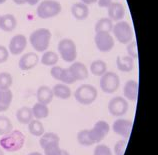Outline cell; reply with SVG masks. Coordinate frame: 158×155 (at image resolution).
I'll return each instance as SVG.
<instances>
[{
	"label": "cell",
	"mask_w": 158,
	"mask_h": 155,
	"mask_svg": "<svg viewBox=\"0 0 158 155\" xmlns=\"http://www.w3.org/2000/svg\"><path fill=\"white\" fill-rule=\"evenodd\" d=\"M28 130L30 134L34 135L36 137H40L43 135L44 131V126L42 122L38 119H32L30 122L28 123Z\"/></svg>",
	"instance_id": "cell-27"
},
{
	"label": "cell",
	"mask_w": 158,
	"mask_h": 155,
	"mask_svg": "<svg viewBox=\"0 0 158 155\" xmlns=\"http://www.w3.org/2000/svg\"><path fill=\"white\" fill-rule=\"evenodd\" d=\"M93 155H113L111 149L105 144H98L94 149Z\"/></svg>",
	"instance_id": "cell-36"
},
{
	"label": "cell",
	"mask_w": 158,
	"mask_h": 155,
	"mask_svg": "<svg viewBox=\"0 0 158 155\" xmlns=\"http://www.w3.org/2000/svg\"><path fill=\"white\" fill-rule=\"evenodd\" d=\"M7 1V0H0V4H3V3H5Z\"/></svg>",
	"instance_id": "cell-45"
},
{
	"label": "cell",
	"mask_w": 158,
	"mask_h": 155,
	"mask_svg": "<svg viewBox=\"0 0 158 155\" xmlns=\"http://www.w3.org/2000/svg\"><path fill=\"white\" fill-rule=\"evenodd\" d=\"M58 53L65 62L72 63L76 60L77 57V48L75 42L70 38H63L58 43Z\"/></svg>",
	"instance_id": "cell-5"
},
{
	"label": "cell",
	"mask_w": 158,
	"mask_h": 155,
	"mask_svg": "<svg viewBox=\"0 0 158 155\" xmlns=\"http://www.w3.org/2000/svg\"><path fill=\"white\" fill-rule=\"evenodd\" d=\"M17 26V20L13 14H4L1 16L0 29L5 32H11Z\"/></svg>",
	"instance_id": "cell-20"
},
{
	"label": "cell",
	"mask_w": 158,
	"mask_h": 155,
	"mask_svg": "<svg viewBox=\"0 0 158 155\" xmlns=\"http://www.w3.org/2000/svg\"><path fill=\"white\" fill-rule=\"evenodd\" d=\"M58 59V54L54 51H44L42 57H41V64L45 66H54L57 64Z\"/></svg>",
	"instance_id": "cell-29"
},
{
	"label": "cell",
	"mask_w": 158,
	"mask_h": 155,
	"mask_svg": "<svg viewBox=\"0 0 158 155\" xmlns=\"http://www.w3.org/2000/svg\"><path fill=\"white\" fill-rule=\"evenodd\" d=\"M36 97H37V101L39 103L48 105V104H50L52 102L53 97H54L52 88H50V87H48L46 85L40 86L39 88L37 89Z\"/></svg>",
	"instance_id": "cell-17"
},
{
	"label": "cell",
	"mask_w": 158,
	"mask_h": 155,
	"mask_svg": "<svg viewBox=\"0 0 158 155\" xmlns=\"http://www.w3.org/2000/svg\"><path fill=\"white\" fill-rule=\"evenodd\" d=\"M62 10L60 2L56 0H43L37 6V15L41 19H49L59 15Z\"/></svg>",
	"instance_id": "cell-3"
},
{
	"label": "cell",
	"mask_w": 158,
	"mask_h": 155,
	"mask_svg": "<svg viewBox=\"0 0 158 155\" xmlns=\"http://www.w3.org/2000/svg\"><path fill=\"white\" fill-rule=\"evenodd\" d=\"M62 70H63V68L60 66H57V65H54L52 66V68L50 70V74L51 76L56 79V80L59 81L60 80V76H61V73H62Z\"/></svg>",
	"instance_id": "cell-37"
},
{
	"label": "cell",
	"mask_w": 158,
	"mask_h": 155,
	"mask_svg": "<svg viewBox=\"0 0 158 155\" xmlns=\"http://www.w3.org/2000/svg\"><path fill=\"white\" fill-rule=\"evenodd\" d=\"M112 28H113V21L110 20L109 18L103 17V18H100L96 22V24H95V26H94V30H95V33H97V32L110 33L112 31Z\"/></svg>",
	"instance_id": "cell-26"
},
{
	"label": "cell",
	"mask_w": 158,
	"mask_h": 155,
	"mask_svg": "<svg viewBox=\"0 0 158 155\" xmlns=\"http://www.w3.org/2000/svg\"><path fill=\"white\" fill-rule=\"evenodd\" d=\"M126 51L128 56L132 57L133 59L135 58H138V51H137V42L134 40H132L131 42H129L128 44H126Z\"/></svg>",
	"instance_id": "cell-34"
},
{
	"label": "cell",
	"mask_w": 158,
	"mask_h": 155,
	"mask_svg": "<svg viewBox=\"0 0 158 155\" xmlns=\"http://www.w3.org/2000/svg\"><path fill=\"white\" fill-rule=\"evenodd\" d=\"M71 14L77 20H85L89 16V8L82 2L74 3L71 7Z\"/></svg>",
	"instance_id": "cell-18"
},
{
	"label": "cell",
	"mask_w": 158,
	"mask_h": 155,
	"mask_svg": "<svg viewBox=\"0 0 158 155\" xmlns=\"http://www.w3.org/2000/svg\"><path fill=\"white\" fill-rule=\"evenodd\" d=\"M27 46V38L23 34H17L14 35L11 38L9 42V48L8 51L12 55H19L23 53Z\"/></svg>",
	"instance_id": "cell-12"
},
{
	"label": "cell",
	"mask_w": 158,
	"mask_h": 155,
	"mask_svg": "<svg viewBox=\"0 0 158 155\" xmlns=\"http://www.w3.org/2000/svg\"><path fill=\"white\" fill-rule=\"evenodd\" d=\"M27 3L29 4V5L34 6V5H36V4L39 3V0H27Z\"/></svg>",
	"instance_id": "cell-42"
},
{
	"label": "cell",
	"mask_w": 158,
	"mask_h": 155,
	"mask_svg": "<svg viewBox=\"0 0 158 155\" xmlns=\"http://www.w3.org/2000/svg\"><path fill=\"white\" fill-rule=\"evenodd\" d=\"M110 131V126L106 121L99 120L94 124V126L89 130V136L93 143H99L105 139Z\"/></svg>",
	"instance_id": "cell-9"
},
{
	"label": "cell",
	"mask_w": 158,
	"mask_h": 155,
	"mask_svg": "<svg viewBox=\"0 0 158 155\" xmlns=\"http://www.w3.org/2000/svg\"><path fill=\"white\" fill-rule=\"evenodd\" d=\"M16 118L21 124H28L33 119L32 110L30 107L23 106L16 111Z\"/></svg>",
	"instance_id": "cell-24"
},
{
	"label": "cell",
	"mask_w": 158,
	"mask_h": 155,
	"mask_svg": "<svg viewBox=\"0 0 158 155\" xmlns=\"http://www.w3.org/2000/svg\"><path fill=\"white\" fill-rule=\"evenodd\" d=\"M0 155H4V150L0 147Z\"/></svg>",
	"instance_id": "cell-44"
},
{
	"label": "cell",
	"mask_w": 158,
	"mask_h": 155,
	"mask_svg": "<svg viewBox=\"0 0 158 155\" xmlns=\"http://www.w3.org/2000/svg\"><path fill=\"white\" fill-rule=\"evenodd\" d=\"M80 2L82 3H84L85 5H90V4H94V3H96L97 2V0H80Z\"/></svg>",
	"instance_id": "cell-40"
},
{
	"label": "cell",
	"mask_w": 158,
	"mask_h": 155,
	"mask_svg": "<svg viewBox=\"0 0 158 155\" xmlns=\"http://www.w3.org/2000/svg\"><path fill=\"white\" fill-rule=\"evenodd\" d=\"M100 88L107 94H112L118 90L120 86V78L115 72L106 71L100 78Z\"/></svg>",
	"instance_id": "cell-7"
},
{
	"label": "cell",
	"mask_w": 158,
	"mask_h": 155,
	"mask_svg": "<svg viewBox=\"0 0 158 155\" xmlns=\"http://www.w3.org/2000/svg\"><path fill=\"white\" fill-rule=\"evenodd\" d=\"M44 155H70L67 150L60 148L59 141H53L43 148Z\"/></svg>",
	"instance_id": "cell-25"
},
{
	"label": "cell",
	"mask_w": 158,
	"mask_h": 155,
	"mask_svg": "<svg viewBox=\"0 0 158 155\" xmlns=\"http://www.w3.org/2000/svg\"><path fill=\"white\" fill-rule=\"evenodd\" d=\"M27 155H42L40 152H37V151H34V152H30L29 154H27Z\"/></svg>",
	"instance_id": "cell-43"
},
{
	"label": "cell",
	"mask_w": 158,
	"mask_h": 155,
	"mask_svg": "<svg viewBox=\"0 0 158 155\" xmlns=\"http://www.w3.org/2000/svg\"><path fill=\"white\" fill-rule=\"evenodd\" d=\"M94 42L97 49L101 52H110L114 48V38L110 33L97 32L95 33Z\"/></svg>",
	"instance_id": "cell-10"
},
{
	"label": "cell",
	"mask_w": 158,
	"mask_h": 155,
	"mask_svg": "<svg viewBox=\"0 0 158 155\" xmlns=\"http://www.w3.org/2000/svg\"><path fill=\"white\" fill-rule=\"evenodd\" d=\"M13 83L12 75L8 72H0V90L10 89Z\"/></svg>",
	"instance_id": "cell-32"
},
{
	"label": "cell",
	"mask_w": 158,
	"mask_h": 155,
	"mask_svg": "<svg viewBox=\"0 0 158 155\" xmlns=\"http://www.w3.org/2000/svg\"><path fill=\"white\" fill-rule=\"evenodd\" d=\"M138 91H139V85L138 82L135 80H128L123 88V94L126 100L129 101H136L138 98Z\"/></svg>",
	"instance_id": "cell-16"
},
{
	"label": "cell",
	"mask_w": 158,
	"mask_h": 155,
	"mask_svg": "<svg viewBox=\"0 0 158 155\" xmlns=\"http://www.w3.org/2000/svg\"><path fill=\"white\" fill-rule=\"evenodd\" d=\"M25 135L20 130H12L0 138V147L8 152H16L25 143Z\"/></svg>",
	"instance_id": "cell-1"
},
{
	"label": "cell",
	"mask_w": 158,
	"mask_h": 155,
	"mask_svg": "<svg viewBox=\"0 0 158 155\" xmlns=\"http://www.w3.org/2000/svg\"><path fill=\"white\" fill-rule=\"evenodd\" d=\"M111 32H113L114 37L122 44H128L133 40L132 28L130 24L127 21H124V20L116 22L113 25Z\"/></svg>",
	"instance_id": "cell-6"
},
{
	"label": "cell",
	"mask_w": 158,
	"mask_h": 155,
	"mask_svg": "<svg viewBox=\"0 0 158 155\" xmlns=\"http://www.w3.org/2000/svg\"><path fill=\"white\" fill-rule=\"evenodd\" d=\"M112 2H113V0H97L98 6L100 8H108Z\"/></svg>",
	"instance_id": "cell-39"
},
{
	"label": "cell",
	"mask_w": 158,
	"mask_h": 155,
	"mask_svg": "<svg viewBox=\"0 0 158 155\" xmlns=\"http://www.w3.org/2000/svg\"><path fill=\"white\" fill-rule=\"evenodd\" d=\"M8 57H9V51L8 49L3 45H0V64L6 62Z\"/></svg>",
	"instance_id": "cell-38"
},
{
	"label": "cell",
	"mask_w": 158,
	"mask_h": 155,
	"mask_svg": "<svg viewBox=\"0 0 158 155\" xmlns=\"http://www.w3.org/2000/svg\"><path fill=\"white\" fill-rule=\"evenodd\" d=\"M53 141H60L59 136L57 135L56 133L54 132H47V133H43L42 136H40V140H39V144L41 146V148H44L47 144L51 143Z\"/></svg>",
	"instance_id": "cell-30"
},
{
	"label": "cell",
	"mask_w": 158,
	"mask_h": 155,
	"mask_svg": "<svg viewBox=\"0 0 158 155\" xmlns=\"http://www.w3.org/2000/svg\"><path fill=\"white\" fill-rule=\"evenodd\" d=\"M97 89L91 84H82L74 92V97L82 105H90L97 99Z\"/></svg>",
	"instance_id": "cell-4"
},
{
	"label": "cell",
	"mask_w": 158,
	"mask_h": 155,
	"mask_svg": "<svg viewBox=\"0 0 158 155\" xmlns=\"http://www.w3.org/2000/svg\"><path fill=\"white\" fill-rule=\"evenodd\" d=\"M0 21H1V15H0Z\"/></svg>",
	"instance_id": "cell-46"
},
{
	"label": "cell",
	"mask_w": 158,
	"mask_h": 155,
	"mask_svg": "<svg viewBox=\"0 0 158 155\" xmlns=\"http://www.w3.org/2000/svg\"><path fill=\"white\" fill-rule=\"evenodd\" d=\"M31 110H32L33 117L38 120L47 118L49 115L48 105H45V104L39 103V102H36L34 105H33V107L31 108Z\"/></svg>",
	"instance_id": "cell-23"
},
{
	"label": "cell",
	"mask_w": 158,
	"mask_h": 155,
	"mask_svg": "<svg viewBox=\"0 0 158 155\" xmlns=\"http://www.w3.org/2000/svg\"><path fill=\"white\" fill-rule=\"evenodd\" d=\"M68 70L70 74H71L74 82L85 80L89 74L86 65L82 63V62H72V64L68 67Z\"/></svg>",
	"instance_id": "cell-13"
},
{
	"label": "cell",
	"mask_w": 158,
	"mask_h": 155,
	"mask_svg": "<svg viewBox=\"0 0 158 155\" xmlns=\"http://www.w3.org/2000/svg\"><path fill=\"white\" fill-rule=\"evenodd\" d=\"M39 62V56L34 52H28L23 54L21 58L19 59L18 66L19 68L23 71H28L33 69L38 64Z\"/></svg>",
	"instance_id": "cell-14"
},
{
	"label": "cell",
	"mask_w": 158,
	"mask_h": 155,
	"mask_svg": "<svg viewBox=\"0 0 158 155\" xmlns=\"http://www.w3.org/2000/svg\"><path fill=\"white\" fill-rule=\"evenodd\" d=\"M12 130H13V125L11 120L7 116L0 115V135L7 134Z\"/></svg>",
	"instance_id": "cell-31"
},
{
	"label": "cell",
	"mask_w": 158,
	"mask_h": 155,
	"mask_svg": "<svg viewBox=\"0 0 158 155\" xmlns=\"http://www.w3.org/2000/svg\"><path fill=\"white\" fill-rule=\"evenodd\" d=\"M132 129V122L130 120L124 119V118H118L116 119L113 125H112V130H113L117 135L123 137L124 139H128L131 134Z\"/></svg>",
	"instance_id": "cell-11"
},
{
	"label": "cell",
	"mask_w": 158,
	"mask_h": 155,
	"mask_svg": "<svg viewBox=\"0 0 158 155\" xmlns=\"http://www.w3.org/2000/svg\"><path fill=\"white\" fill-rule=\"evenodd\" d=\"M126 146H127L126 139L117 141L114 146V154L115 155H124L125 150H126Z\"/></svg>",
	"instance_id": "cell-35"
},
{
	"label": "cell",
	"mask_w": 158,
	"mask_h": 155,
	"mask_svg": "<svg viewBox=\"0 0 158 155\" xmlns=\"http://www.w3.org/2000/svg\"><path fill=\"white\" fill-rule=\"evenodd\" d=\"M15 4H17V5H23V4L27 3V0H12Z\"/></svg>",
	"instance_id": "cell-41"
},
{
	"label": "cell",
	"mask_w": 158,
	"mask_h": 155,
	"mask_svg": "<svg viewBox=\"0 0 158 155\" xmlns=\"http://www.w3.org/2000/svg\"><path fill=\"white\" fill-rule=\"evenodd\" d=\"M90 72L95 76H102L107 71V64L103 60H95L90 64Z\"/></svg>",
	"instance_id": "cell-28"
},
{
	"label": "cell",
	"mask_w": 158,
	"mask_h": 155,
	"mask_svg": "<svg viewBox=\"0 0 158 155\" xmlns=\"http://www.w3.org/2000/svg\"><path fill=\"white\" fill-rule=\"evenodd\" d=\"M51 32L47 28H39L33 31L29 36V42L37 52H44L49 47Z\"/></svg>",
	"instance_id": "cell-2"
},
{
	"label": "cell",
	"mask_w": 158,
	"mask_h": 155,
	"mask_svg": "<svg viewBox=\"0 0 158 155\" xmlns=\"http://www.w3.org/2000/svg\"><path fill=\"white\" fill-rule=\"evenodd\" d=\"M107 12L108 18L112 21L118 22L123 20L124 16H125V7L119 2H112L111 5L107 8Z\"/></svg>",
	"instance_id": "cell-15"
},
{
	"label": "cell",
	"mask_w": 158,
	"mask_h": 155,
	"mask_svg": "<svg viewBox=\"0 0 158 155\" xmlns=\"http://www.w3.org/2000/svg\"><path fill=\"white\" fill-rule=\"evenodd\" d=\"M128 108H129V104H128L127 100L121 96H115L110 99L109 103H108V111L112 116L115 117H121L125 115L128 111Z\"/></svg>",
	"instance_id": "cell-8"
},
{
	"label": "cell",
	"mask_w": 158,
	"mask_h": 155,
	"mask_svg": "<svg viewBox=\"0 0 158 155\" xmlns=\"http://www.w3.org/2000/svg\"><path fill=\"white\" fill-rule=\"evenodd\" d=\"M116 66L121 72H131L134 69V59L130 56H117Z\"/></svg>",
	"instance_id": "cell-19"
},
{
	"label": "cell",
	"mask_w": 158,
	"mask_h": 155,
	"mask_svg": "<svg viewBox=\"0 0 158 155\" xmlns=\"http://www.w3.org/2000/svg\"><path fill=\"white\" fill-rule=\"evenodd\" d=\"M52 92L55 97L63 100L70 98L72 95L70 87L64 84V83H57V84H55L52 88Z\"/></svg>",
	"instance_id": "cell-21"
},
{
	"label": "cell",
	"mask_w": 158,
	"mask_h": 155,
	"mask_svg": "<svg viewBox=\"0 0 158 155\" xmlns=\"http://www.w3.org/2000/svg\"><path fill=\"white\" fill-rule=\"evenodd\" d=\"M77 141L79 144L83 146H91L94 144L89 136L88 129H83V130L79 131L77 133Z\"/></svg>",
	"instance_id": "cell-33"
},
{
	"label": "cell",
	"mask_w": 158,
	"mask_h": 155,
	"mask_svg": "<svg viewBox=\"0 0 158 155\" xmlns=\"http://www.w3.org/2000/svg\"><path fill=\"white\" fill-rule=\"evenodd\" d=\"M13 100V93L10 89L0 90V112H5L9 109Z\"/></svg>",
	"instance_id": "cell-22"
}]
</instances>
